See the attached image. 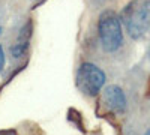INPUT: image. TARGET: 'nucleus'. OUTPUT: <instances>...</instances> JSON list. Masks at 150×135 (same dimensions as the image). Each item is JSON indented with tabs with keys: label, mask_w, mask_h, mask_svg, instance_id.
Segmentation results:
<instances>
[{
	"label": "nucleus",
	"mask_w": 150,
	"mask_h": 135,
	"mask_svg": "<svg viewBox=\"0 0 150 135\" xmlns=\"http://www.w3.org/2000/svg\"><path fill=\"white\" fill-rule=\"evenodd\" d=\"M3 65H5V53H3V48L0 47V71L3 69Z\"/></svg>",
	"instance_id": "obj_6"
},
{
	"label": "nucleus",
	"mask_w": 150,
	"mask_h": 135,
	"mask_svg": "<svg viewBox=\"0 0 150 135\" xmlns=\"http://www.w3.org/2000/svg\"><path fill=\"white\" fill-rule=\"evenodd\" d=\"M144 9H146V12H147V17H149V20H150V0H144Z\"/></svg>",
	"instance_id": "obj_7"
},
{
	"label": "nucleus",
	"mask_w": 150,
	"mask_h": 135,
	"mask_svg": "<svg viewBox=\"0 0 150 135\" xmlns=\"http://www.w3.org/2000/svg\"><path fill=\"white\" fill-rule=\"evenodd\" d=\"M99 39L102 48L108 53H112L120 48L123 42V33L120 20L112 11H105L99 17Z\"/></svg>",
	"instance_id": "obj_1"
},
{
	"label": "nucleus",
	"mask_w": 150,
	"mask_h": 135,
	"mask_svg": "<svg viewBox=\"0 0 150 135\" xmlns=\"http://www.w3.org/2000/svg\"><path fill=\"white\" fill-rule=\"evenodd\" d=\"M104 102L114 113H123L126 108V98L120 87L117 86H108L104 90Z\"/></svg>",
	"instance_id": "obj_4"
},
{
	"label": "nucleus",
	"mask_w": 150,
	"mask_h": 135,
	"mask_svg": "<svg viewBox=\"0 0 150 135\" xmlns=\"http://www.w3.org/2000/svg\"><path fill=\"white\" fill-rule=\"evenodd\" d=\"M0 32H2V27H0Z\"/></svg>",
	"instance_id": "obj_9"
},
{
	"label": "nucleus",
	"mask_w": 150,
	"mask_h": 135,
	"mask_svg": "<svg viewBox=\"0 0 150 135\" xmlns=\"http://www.w3.org/2000/svg\"><path fill=\"white\" fill-rule=\"evenodd\" d=\"M122 21L126 27L131 38L138 39L149 30L150 20L147 17V12L144 9V5L134 0L131 2L122 12Z\"/></svg>",
	"instance_id": "obj_2"
},
{
	"label": "nucleus",
	"mask_w": 150,
	"mask_h": 135,
	"mask_svg": "<svg viewBox=\"0 0 150 135\" xmlns=\"http://www.w3.org/2000/svg\"><path fill=\"white\" fill-rule=\"evenodd\" d=\"M30 32H32V26L30 23H27V26H24L18 39L15 42V45L11 48V53L14 57H21L24 54V51L27 50V45H29V39H30Z\"/></svg>",
	"instance_id": "obj_5"
},
{
	"label": "nucleus",
	"mask_w": 150,
	"mask_h": 135,
	"mask_svg": "<svg viewBox=\"0 0 150 135\" xmlns=\"http://www.w3.org/2000/svg\"><path fill=\"white\" fill-rule=\"evenodd\" d=\"M144 135H150V129H149V131H147V132H146Z\"/></svg>",
	"instance_id": "obj_8"
},
{
	"label": "nucleus",
	"mask_w": 150,
	"mask_h": 135,
	"mask_svg": "<svg viewBox=\"0 0 150 135\" xmlns=\"http://www.w3.org/2000/svg\"><path fill=\"white\" fill-rule=\"evenodd\" d=\"M105 84V74L92 63H84L77 72V86L87 96H96Z\"/></svg>",
	"instance_id": "obj_3"
}]
</instances>
